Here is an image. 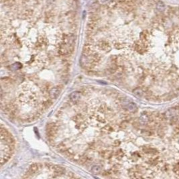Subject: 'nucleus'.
<instances>
[{
  "mask_svg": "<svg viewBox=\"0 0 179 179\" xmlns=\"http://www.w3.org/2000/svg\"><path fill=\"white\" fill-rule=\"evenodd\" d=\"M58 131V126L55 123H49L46 126V135L49 140H54L57 136Z\"/></svg>",
  "mask_w": 179,
  "mask_h": 179,
  "instance_id": "f257e3e1",
  "label": "nucleus"
},
{
  "mask_svg": "<svg viewBox=\"0 0 179 179\" xmlns=\"http://www.w3.org/2000/svg\"><path fill=\"white\" fill-rule=\"evenodd\" d=\"M61 86H57V87H53L49 92V97L52 99H56L58 98V97L60 95L62 88H60Z\"/></svg>",
  "mask_w": 179,
  "mask_h": 179,
  "instance_id": "f03ea898",
  "label": "nucleus"
},
{
  "mask_svg": "<svg viewBox=\"0 0 179 179\" xmlns=\"http://www.w3.org/2000/svg\"><path fill=\"white\" fill-rule=\"evenodd\" d=\"M83 54L87 56V57H89L91 55L93 54V45L91 44V43H87L86 44H85V46H83Z\"/></svg>",
  "mask_w": 179,
  "mask_h": 179,
  "instance_id": "7ed1b4c3",
  "label": "nucleus"
},
{
  "mask_svg": "<svg viewBox=\"0 0 179 179\" xmlns=\"http://www.w3.org/2000/svg\"><path fill=\"white\" fill-rule=\"evenodd\" d=\"M41 169V164L39 163H34L30 165L29 167L28 171V174H34L36 172L38 171Z\"/></svg>",
  "mask_w": 179,
  "mask_h": 179,
  "instance_id": "20e7f679",
  "label": "nucleus"
},
{
  "mask_svg": "<svg viewBox=\"0 0 179 179\" xmlns=\"http://www.w3.org/2000/svg\"><path fill=\"white\" fill-rule=\"evenodd\" d=\"M98 46L99 48L101 49V50H103L105 52H109L111 49V47L109 45L108 42H107L105 41H101L98 44Z\"/></svg>",
  "mask_w": 179,
  "mask_h": 179,
  "instance_id": "39448f33",
  "label": "nucleus"
},
{
  "mask_svg": "<svg viewBox=\"0 0 179 179\" xmlns=\"http://www.w3.org/2000/svg\"><path fill=\"white\" fill-rule=\"evenodd\" d=\"M50 169H52L57 174H61L65 172V169L64 168H62V167L60 166H58V165L52 164Z\"/></svg>",
  "mask_w": 179,
  "mask_h": 179,
  "instance_id": "423d86ee",
  "label": "nucleus"
},
{
  "mask_svg": "<svg viewBox=\"0 0 179 179\" xmlns=\"http://www.w3.org/2000/svg\"><path fill=\"white\" fill-rule=\"evenodd\" d=\"M69 97L71 101H72L73 102H77L78 101H79L80 98H81V93L78 91H75L70 95Z\"/></svg>",
  "mask_w": 179,
  "mask_h": 179,
  "instance_id": "0eeeda50",
  "label": "nucleus"
},
{
  "mask_svg": "<svg viewBox=\"0 0 179 179\" xmlns=\"http://www.w3.org/2000/svg\"><path fill=\"white\" fill-rule=\"evenodd\" d=\"M113 152L109 150H104L103 152H101V156L102 158H105V159H109V158H112L113 156Z\"/></svg>",
  "mask_w": 179,
  "mask_h": 179,
  "instance_id": "6e6552de",
  "label": "nucleus"
},
{
  "mask_svg": "<svg viewBox=\"0 0 179 179\" xmlns=\"http://www.w3.org/2000/svg\"><path fill=\"white\" fill-rule=\"evenodd\" d=\"M97 26V24L95 21H90L87 24V31L90 32V34H91V32H93L96 28Z\"/></svg>",
  "mask_w": 179,
  "mask_h": 179,
  "instance_id": "1a4fd4ad",
  "label": "nucleus"
},
{
  "mask_svg": "<svg viewBox=\"0 0 179 179\" xmlns=\"http://www.w3.org/2000/svg\"><path fill=\"white\" fill-rule=\"evenodd\" d=\"M73 119H74V121H75L76 124L85 122V117H84V115H83L82 114H78V115H76V116L74 117Z\"/></svg>",
  "mask_w": 179,
  "mask_h": 179,
  "instance_id": "9d476101",
  "label": "nucleus"
},
{
  "mask_svg": "<svg viewBox=\"0 0 179 179\" xmlns=\"http://www.w3.org/2000/svg\"><path fill=\"white\" fill-rule=\"evenodd\" d=\"M126 108L129 111V112H134L136 111L137 106L134 103H129L126 105Z\"/></svg>",
  "mask_w": 179,
  "mask_h": 179,
  "instance_id": "9b49d317",
  "label": "nucleus"
},
{
  "mask_svg": "<svg viewBox=\"0 0 179 179\" xmlns=\"http://www.w3.org/2000/svg\"><path fill=\"white\" fill-rule=\"evenodd\" d=\"M114 126H104L102 129H101V131L104 133H109L114 130Z\"/></svg>",
  "mask_w": 179,
  "mask_h": 179,
  "instance_id": "f8f14e48",
  "label": "nucleus"
},
{
  "mask_svg": "<svg viewBox=\"0 0 179 179\" xmlns=\"http://www.w3.org/2000/svg\"><path fill=\"white\" fill-rule=\"evenodd\" d=\"M133 93L138 98H141L143 96V95H144L143 91L141 89H140V88H138V89H136L135 90H133Z\"/></svg>",
  "mask_w": 179,
  "mask_h": 179,
  "instance_id": "ddd939ff",
  "label": "nucleus"
},
{
  "mask_svg": "<svg viewBox=\"0 0 179 179\" xmlns=\"http://www.w3.org/2000/svg\"><path fill=\"white\" fill-rule=\"evenodd\" d=\"M101 166H99V165H95L91 168V172L95 174H99L101 172Z\"/></svg>",
  "mask_w": 179,
  "mask_h": 179,
  "instance_id": "4468645a",
  "label": "nucleus"
},
{
  "mask_svg": "<svg viewBox=\"0 0 179 179\" xmlns=\"http://www.w3.org/2000/svg\"><path fill=\"white\" fill-rule=\"evenodd\" d=\"M92 117H94L95 118L94 120L96 122L102 123V124H103V123L105 122V118L104 117H102V116H101V115H93Z\"/></svg>",
  "mask_w": 179,
  "mask_h": 179,
  "instance_id": "2eb2a0df",
  "label": "nucleus"
},
{
  "mask_svg": "<svg viewBox=\"0 0 179 179\" xmlns=\"http://www.w3.org/2000/svg\"><path fill=\"white\" fill-rule=\"evenodd\" d=\"M140 121V123L142 125H145L147 124V122L148 121V117L146 115H142L141 117H140L139 119Z\"/></svg>",
  "mask_w": 179,
  "mask_h": 179,
  "instance_id": "dca6fc26",
  "label": "nucleus"
},
{
  "mask_svg": "<svg viewBox=\"0 0 179 179\" xmlns=\"http://www.w3.org/2000/svg\"><path fill=\"white\" fill-rule=\"evenodd\" d=\"M87 128V124L85 122L83 123H79V124H77V126H76V128L80 130V131H83L85 128Z\"/></svg>",
  "mask_w": 179,
  "mask_h": 179,
  "instance_id": "f3484780",
  "label": "nucleus"
},
{
  "mask_svg": "<svg viewBox=\"0 0 179 179\" xmlns=\"http://www.w3.org/2000/svg\"><path fill=\"white\" fill-rule=\"evenodd\" d=\"M124 154V152H123V151L121 150H118L115 154V158H117V160H121L123 158Z\"/></svg>",
  "mask_w": 179,
  "mask_h": 179,
  "instance_id": "a211bd4d",
  "label": "nucleus"
},
{
  "mask_svg": "<svg viewBox=\"0 0 179 179\" xmlns=\"http://www.w3.org/2000/svg\"><path fill=\"white\" fill-rule=\"evenodd\" d=\"M64 154H65V156L66 157H68L69 158H72L74 156V153H73V151L70 150H66L64 152Z\"/></svg>",
  "mask_w": 179,
  "mask_h": 179,
  "instance_id": "6ab92c4d",
  "label": "nucleus"
},
{
  "mask_svg": "<svg viewBox=\"0 0 179 179\" xmlns=\"http://www.w3.org/2000/svg\"><path fill=\"white\" fill-rule=\"evenodd\" d=\"M58 150L59 151H60V152H62V153H64V152H65L66 150V146H65V145H64V144H59V146H58Z\"/></svg>",
  "mask_w": 179,
  "mask_h": 179,
  "instance_id": "aec40b11",
  "label": "nucleus"
},
{
  "mask_svg": "<svg viewBox=\"0 0 179 179\" xmlns=\"http://www.w3.org/2000/svg\"><path fill=\"white\" fill-rule=\"evenodd\" d=\"M164 4L162 2H159L158 4H157V9H158V11H160V12L163 11L164 9Z\"/></svg>",
  "mask_w": 179,
  "mask_h": 179,
  "instance_id": "412c9836",
  "label": "nucleus"
},
{
  "mask_svg": "<svg viewBox=\"0 0 179 179\" xmlns=\"http://www.w3.org/2000/svg\"><path fill=\"white\" fill-rule=\"evenodd\" d=\"M32 12L31 10H26L22 14V16H24L23 18H28V17H30V16H32Z\"/></svg>",
  "mask_w": 179,
  "mask_h": 179,
  "instance_id": "4be33fe9",
  "label": "nucleus"
},
{
  "mask_svg": "<svg viewBox=\"0 0 179 179\" xmlns=\"http://www.w3.org/2000/svg\"><path fill=\"white\" fill-rule=\"evenodd\" d=\"M90 18V21L96 22V21L99 19V16H97V14H92V15H91L90 18Z\"/></svg>",
  "mask_w": 179,
  "mask_h": 179,
  "instance_id": "5701e85b",
  "label": "nucleus"
},
{
  "mask_svg": "<svg viewBox=\"0 0 179 179\" xmlns=\"http://www.w3.org/2000/svg\"><path fill=\"white\" fill-rule=\"evenodd\" d=\"M87 159H88V158H87V156H82V157H81V158L79 159V164H85L86 162H87Z\"/></svg>",
  "mask_w": 179,
  "mask_h": 179,
  "instance_id": "b1692460",
  "label": "nucleus"
},
{
  "mask_svg": "<svg viewBox=\"0 0 179 179\" xmlns=\"http://www.w3.org/2000/svg\"><path fill=\"white\" fill-rule=\"evenodd\" d=\"M52 105V102L50 101H47L43 103V106L44 107L45 109H47L48 107H50V106Z\"/></svg>",
  "mask_w": 179,
  "mask_h": 179,
  "instance_id": "393cba45",
  "label": "nucleus"
},
{
  "mask_svg": "<svg viewBox=\"0 0 179 179\" xmlns=\"http://www.w3.org/2000/svg\"><path fill=\"white\" fill-rule=\"evenodd\" d=\"M5 4H7V5L12 6L15 4V1L14 0H5Z\"/></svg>",
  "mask_w": 179,
  "mask_h": 179,
  "instance_id": "a878e982",
  "label": "nucleus"
},
{
  "mask_svg": "<svg viewBox=\"0 0 179 179\" xmlns=\"http://www.w3.org/2000/svg\"><path fill=\"white\" fill-rule=\"evenodd\" d=\"M119 144H120V142H119V141H118V140H115V142H114V145L115 146H118L119 145Z\"/></svg>",
  "mask_w": 179,
  "mask_h": 179,
  "instance_id": "bb28decb",
  "label": "nucleus"
},
{
  "mask_svg": "<svg viewBox=\"0 0 179 179\" xmlns=\"http://www.w3.org/2000/svg\"><path fill=\"white\" fill-rule=\"evenodd\" d=\"M174 172H175L176 174L179 175V168H175V169H174Z\"/></svg>",
  "mask_w": 179,
  "mask_h": 179,
  "instance_id": "cd10ccee",
  "label": "nucleus"
},
{
  "mask_svg": "<svg viewBox=\"0 0 179 179\" xmlns=\"http://www.w3.org/2000/svg\"><path fill=\"white\" fill-rule=\"evenodd\" d=\"M118 3H121V2H126V0H116Z\"/></svg>",
  "mask_w": 179,
  "mask_h": 179,
  "instance_id": "c85d7f7f",
  "label": "nucleus"
}]
</instances>
